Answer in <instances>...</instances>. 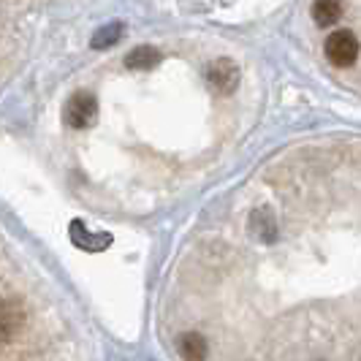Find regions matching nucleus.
<instances>
[{
	"mask_svg": "<svg viewBox=\"0 0 361 361\" xmlns=\"http://www.w3.org/2000/svg\"><path fill=\"white\" fill-rule=\"evenodd\" d=\"M324 52L334 66L348 68V66H353V63L359 60L361 44H359V38L353 36L350 30H334L331 36L326 38Z\"/></svg>",
	"mask_w": 361,
	"mask_h": 361,
	"instance_id": "f257e3e1",
	"label": "nucleus"
},
{
	"mask_svg": "<svg viewBox=\"0 0 361 361\" xmlns=\"http://www.w3.org/2000/svg\"><path fill=\"white\" fill-rule=\"evenodd\" d=\"M95 117H98V101L90 92H76L63 111V120L71 128H87L90 123H95Z\"/></svg>",
	"mask_w": 361,
	"mask_h": 361,
	"instance_id": "f03ea898",
	"label": "nucleus"
},
{
	"mask_svg": "<svg viewBox=\"0 0 361 361\" xmlns=\"http://www.w3.org/2000/svg\"><path fill=\"white\" fill-rule=\"evenodd\" d=\"M207 79H209V85H212L220 95H228V92H234L236 85H239V68H236L231 60L223 57V60H215V63L209 66Z\"/></svg>",
	"mask_w": 361,
	"mask_h": 361,
	"instance_id": "7ed1b4c3",
	"label": "nucleus"
},
{
	"mask_svg": "<svg viewBox=\"0 0 361 361\" xmlns=\"http://www.w3.org/2000/svg\"><path fill=\"white\" fill-rule=\"evenodd\" d=\"M25 326V310L11 299H0V343H11Z\"/></svg>",
	"mask_w": 361,
	"mask_h": 361,
	"instance_id": "20e7f679",
	"label": "nucleus"
},
{
	"mask_svg": "<svg viewBox=\"0 0 361 361\" xmlns=\"http://www.w3.org/2000/svg\"><path fill=\"white\" fill-rule=\"evenodd\" d=\"M71 242L79 247V250H85V253H101V250H106L109 245H111V236L87 231V226H85V223L73 220L71 223Z\"/></svg>",
	"mask_w": 361,
	"mask_h": 361,
	"instance_id": "39448f33",
	"label": "nucleus"
},
{
	"mask_svg": "<svg viewBox=\"0 0 361 361\" xmlns=\"http://www.w3.org/2000/svg\"><path fill=\"white\" fill-rule=\"evenodd\" d=\"M312 17L321 27H331L343 17V0H315L312 3Z\"/></svg>",
	"mask_w": 361,
	"mask_h": 361,
	"instance_id": "423d86ee",
	"label": "nucleus"
},
{
	"mask_svg": "<svg viewBox=\"0 0 361 361\" xmlns=\"http://www.w3.org/2000/svg\"><path fill=\"white\" fill-rule=\"evenodd\" d=\"M158 60H161V54L155 52V49H149V47H139V49H133V52L128 54L126 66L128 68H133V71H142V68H152V66H158Z\"/></svg>",
	"mask_w": 361,
	"mask_h": 361,
	"instance_id": "0eeeda50",
	"label": "nucleus"
},
{
	"mask_svg": "<svg viewBox=\"0 0 361 361\" xmlns=\"http://www.w3.org/2000/svg\"><path fill=\"white\" fill-rule=\"evenodd\" d=\"M180 353L185 359H193V361L204 359L207 356V340L199 337V334H185L180 343Z\"/></svg>",
	"mask_w": 361,
	"mask_h": 361,
	"instance_id": "6e6552de",
	"label": "nucleus"
},
{
	"mask_svg": "<svg viewBox=\"0 0 361 361\" xmlns=\"http://www.w3.org/2000/svg\"><path fill=\"white\" fill-rule=\"evenodd\" d=\"M120 36H123V27H120V25L101 27V30L95 33V38H92V47H95V49H106V47H111V44H117Z\"/></svg>",
	"mask_w": 361,
	"mask_h": 361,
	"instance_id": "1a4fd4ad",
	"label": "nucleus"
}]
</instances>
